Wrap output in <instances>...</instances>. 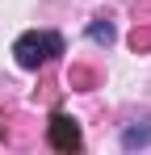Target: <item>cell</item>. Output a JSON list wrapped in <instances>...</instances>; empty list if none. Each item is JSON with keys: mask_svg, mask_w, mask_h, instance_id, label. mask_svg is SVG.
<instances>
[{"mask_svg": "<svg viewBox=\"0 0 151 155\" xmlns=\"http://www.w3.org/2000/svg\"><path fill=\"white\" fill-rule=\"evenodd\" d=\"M13 54H17V63H21L25 71H38L46 59L63 54V38L59 34H21L13 42Z\"/></svg>", "mask_w": 151, "mask_h": 155, "instance_id": "cell-1", "label": "cell"}, {"mask_svg": "<svg viewBox=\"0 0 151 155\" xmlns=\"http://www.w3.org/2000/svg\"><path fill=\"white\" fill-rule=\"evenodd\" d=\"M80 143H84V138H80V126H76L72 117L59 113V117L50 122V147H59V151H76Z\"/></svg>", "mask_w": 151, "mask_h": 155, "instance_id": "cell-2", "label": "cell"}, {"mask_svg": "<svg viewBox=\"0 0 151 155\" xmlns=\"http://www.w3.org/2000/svg\"><path fill=\"white\" fill-rule=\"evenodd\" d=\"M151 143V126H130L122 134V147H147Z\"/></svg>", "mask_w": 151, "mask_h": 155, "instance_id": "cell-3", "label": "cell"}, {"mask_svg": "<svg viewBox=\"0 0 151 155\" xmlns=\"http://www.w3.org/2000/svg\"><path fill=\"white\" fill-rule=\"evenodd\" d=\"M88 38L101 42V46H109V42H113V25H109V21H92V25H88Z\"/></svg>", "mask_w": 151, "mask_h": 155, "instance_id": "cell-4", "label": "cell"}]
</instances>
